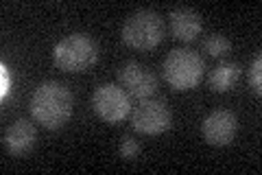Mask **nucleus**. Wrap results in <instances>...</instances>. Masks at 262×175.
Instances as JSON below:
<instances>
[{
    "instance_id": "ddd939ff",
    "label": "nucleus",
    "mask_w": 262,
    "mask_h": 175,
    "mask_svg": "<svg viewBox=\"0 0 262 175\" xmlns=\"http://www.w3.org/2000/svg\"><path fill=\"white\" fill-rule=\"evenodd\" d=\"M247 83H249L253 94L262 92V55H256L251 60L249 70H247Z\"/></svg>"
},
{
    "instance_id": "1a4fd4ad",
    "label": "nucleus",
    "mask_w": 262,
    "mask_h": 175,
    "mask_svg": "<svg viewBox=\"0 0 262 175\" xmlns=\"http://www.w3.org/2000/svg\"><path fill=\"white\" fill-rule=\"evenodd\" d=\"M37 143V129L29 119H18L13 121L9 127L5 129V136H3V145L5 149L9 151L11 155L20 158V155H27L33 147Z\"/></svg>"
},
{
    "instance_id": "4468645a",
    "label": "nucleus",
    "mask_w": 262,
    "mask_h": 175,
    "mask_svg": "<svg viewBox=\"0 0 262 175\" xmlns=\"http://www.w3.org/2000/svg\"><path fill=\"white\" fill-rule=\"evenodd\" d=\"M118 155L122 160H136L138 155H140V145H138V140L131 136V134H125L120 138L118 143Z\"/></svg>"
},
{
    "instance_id": "f8f14e48",
    "label": "nucleus",
    "mask_w": 262,
    "mask_h": 175,
    "mask_svg": "<svg viewBox=\"0 0 262 175\" xmlns=\"http://www.w3.org/2000/svg\"><path fill=\"white\" fill-rule=\"evenodd\" d=\"M232 51V40L225 37L223 33H212L203 40V53H208L210 57H225Z\"/></svg>"
},
{
    "instance_id": "9d476101",
    "label": "nucleus",
    "mask_w": 262,
    "mask_h": 175,
    "mask_svg": "<svg viewBox=\"0 0 262 175\" xmlns=\"http://www.w3.org/2000/svg\"><path fill=\"white\" fill-rule=\"evenodd\" d=\"M203 31V20L190 7H175L168 13V33L179 42H192Z\"/></svg>"
},
{
    "instance_id": "39448f33",
    "label": "nucleus",
    "mask_w": 262,
    "mask_h": 175,
    "mask_svg": "<svg viewBox=\"0 0 262 175\" xmlns=\"http://www.w3.org/2000/svg\"><path fill=\"white\" fill-rule=\"evenodd\" d=\"M129 116H131V127L144 136H160L173 125V112H170L166 99L160 96L142 99L138 105H134Z\"/></svg>"
},
{
    "instance_id": "f257e3e1",
    "label": "nucleus",
    "mask_w": 262,
    "mask_h": 175,
    "mask_svg": "<svg viewBox=\"0 0 262 175\" xmlns=\"http://www.w3.org/2000/svg\"><path fill=\"white\" fill-rule=\"evenodd\" d=\"M72 92L61 81H44L31 94V116L46 129H61L72 116Z\"/></svg>"
},
{
    "instance_id": "0eeeda50",
    "label": "nucleus",
    "mask_w": 262,
    "mask_h": 175,
    "mask_svg": "<svg viewBox=\"0 0 262 175\" xmlns=\"http://www.w3.org/2000/svg\"><path fill=\"white\" fill-rule=\"evenodd\" d=\"M118 86L125 88V92L131 99H149L158 92V77L151 68H146L140 62H125L116 72Z\"/></svg>"
},
{
    "instance_id": "6e6552de",
    "label": "nucleus",
    "mask_w": 262,
    "mask_h": 175,
    "mask_svg": "<svg viewBox=\"0 0 262 175\" xmlns=\"http://www.w3.org/2000/svg\"><path fill=\"white\" fill-rule=\"evenodd\" d=\"M236 131H238V116L232 110H214L201 123V136L210 147L232 145Z\"/></svg>"
},
{
    "instance_id": "20e7f679",
    "label": "nucleus",
    "mask_w": 262,
    "mask_h": 175,
    "mask_svg": "<svg viewBox=\"0 0 262 175\" xmlns=\"http://www.w3.org/2000/svg\"><path fill=\"white\" fill-rule=\"evenodd\" d=\"M98 44L88 33H70L53 48V60L66 72H85L98 62Z\"/></svg>"
},
{
    "instance_id": "7ed1b4c3",
    "label": "nucleus",
    "mask_w": 262,
    "mask_h": 175,
    "mask_svg": "<svg viewBox=\"0 0 262 175\" xmlns=\"http://www.w3.org/2000/svg\"><path fill=\"white\" fill-rule=\"evenodd\" d=\"M122 42L136 51H151L166 35V22L153 9H138L122 22Z\"/></svg>"
},
{
    "instance_id": "2eb2a0df",
    "label": "nucleus",
    "mask_w": 262,
    "mask_h": 175,
    "mask_svg": "<svg viewBox=\"0 0 262 175\" xmlns=\"http://www.w3.org/2000/svg\"><path fill=\"white\" fill-rule=\"evenodd\" d=\"M11 86H13L11 70L7 68V64H0V99H7L11 94Z\"/></svg>"
},
{
    "instance_id": "423d86ee",
    "label": "nucleus",
    "mask_w": 262,
    "mask_h": 175,
    "mask_svg": "<svg viewBox=\"0 0 262 175\" xmlns=\"http://www.w3.org/2000/svg\"><path fill=\"white\" fill-rule=\"evenodd\" d=\"M92 107L105 123H122L131 114V96L118 83H101L92 92Z\"/></svg>"
},
{
    "instance_id": "9b49d317",
    "label": "nucleus",
    "mask_w": 262,
    "mask_h": 175,
    "mask_svg": "<svg viewBox=\"0 0 262 175\" xmlns=\"http://www.w3.org/2000/svg\"><path fill=\"white\" fill-rule=\"evenodd\" d=\"M241 77V64H236L232 60H223L219 62L214 68L208 74V86L214 92H227Z\"/></svg>"
},
{
    "instance_id": "f03ea898",
    "label": "nucleus",
    "mask_w": 262,
    "mask_h": 175,
    "mask_svg": "<svg viewBox=\"0 0 262 175\" xmlns=\"http://www.w3.org/2000/svg\"><path fill=\"white\" fill-rule=\"evenodd\" d=\"M206 62L192 48H173L162 62V77L173 90H192L201 83Z\"/></svg>"
}]
</instances>
